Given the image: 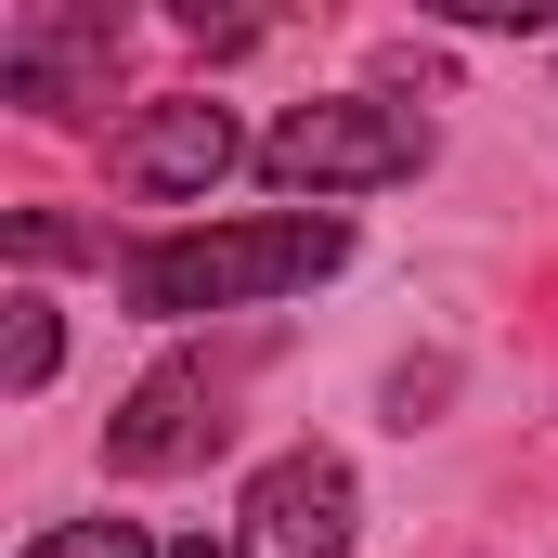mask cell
Instances as JSON below:
<instances>
[{
  "label": "cell",
  "instance_id": "cell-1",
  "mask_svg": "<svg viewBox=\"0 0 558 558\" xmlns=\"http://www.w3.org/2000/svg\"><path fill=\"white\" fill-rule=\"evenodd\" d=\"M351 260L338 208H260V221H182V234H131L118 247V299L143 325H195V312H260L299 299Z\"/></svg>",
  "mask_w": 558,
  "mask_h": 558
},
{
  "label": "cell",
  "instance_id": "cell-2",
  "mask_svg": "<svg viewBox=\"0 0 558 558\" xmlns=\"http://www.w3.org/2000/svg\"><path fill=\"white\" fill-rule=\"evenodd\" d=\"M428 156H441L428 105H403V92H325V105H286L260 131V182L274 195H390Z\"/></svg>",
  "mask_w": 558,
  "mask_h": 558
},
{
  "label": "cell",
  "instance_id": "cell-3",
  "mask_svg": "<svg viewBox=\"0 0 558 558\" xmlns=\"http://www.w3.org/2000/svg\"><path fill=\"white\" fill-rule=\"evenodd\" d=\"M118 26H131L118 0H26V13L0 26V105H26V118H92Z\"/></svg>",
  "mask_w": 558,
  "mask_h": 558
},
{
  "label": "cell",
  "instance_id": "cell-4",
  "mask_svg": "<svg viewBox=\"0 0 558 558\" xmlns=\"http://www.w3.org/2000/svg\"><path fill=\"white\" fill-rule=\"evenodd\" d=\"M351 520H364L351 454L299 441V454H274V468L247 481V507H234V558H351Z\"/></svg>",
  "mask_w": 558,
  "mask_h": 558
},
{
  "label": "cell",
  "instance_id": "cell-5",
  "mask_svg": "<svg viewBox=\"0 0 558 558\" xmlns=\"http://www.w3.org/2000/svg\"><path fill=\"white\" fill-rule=\"evenodd\" d=\"M221 377H208V351H169L156 377H143L131 403L105 416V468L118 481H169V468H208L221 454Z\"/></svg>",
  "mask_w": 558,
  "mask_h": 558
},
{
  "label": "cell",
  "instance_id": "cell-6",
  "mask_svg": "<svg viewBox=\"0 0 558 558\" xmlns=\"http://www.w3.org/2000/svg\"><path fill=\"white\" fill-rule=\"evenodd\" d=\"M234 156H247V131H234V105H208V92H156L131 131L105 143V169H118L131 195H208Z\"/></svg>",
  "mask_w": 558,
  "mask_h": 558
},
{
  "label": "cell",
  "instance_id": "cell-7",
  "mask_svg": "<svg viewBox=\"0 0 558 558\" xmlns=\"http://www.w3.org/2000/svg\"><path fill=\"white\" fill-rule=\"evenodd\" d=\"M0 312H13V351H0V390H13V403H39V390H52V364H65V325H52V299H39V286H13Z\"/></svg>",
  "mask_w": 558,
  "mask_h": 558
},
{
  "label": "cell",
  "instance_id": "cell-8",
  "mask_svg": "<svg viewBox=\"0 0 558 558\" xmlns=\"http://www.w3.org/2000/svg\"><path fill=\"white\" fill-rule=\"evenodd\" d=\"M0 247H13L26 274H52V260H105V234H78L65 208H13V221H0Z\"/></svg>",
  "mask_w": 558,
  "mask_h": 558
},
{
  "label": "cell",
  "instance_id": "cell-9",
  "mask_svg": "<svg viewBox=\"0 0 558 558\" xmlns=\"http://www.w3.org/2000/svg\"><path fill=\"white\" fill-rule=\"evenodd\" d=\"M26 558H169V546H156L143 520H52Z\"/></svg>",
  "mask_w": 558,
  "mask_h": 558
},
{
  "label": "cell",
  "instance_id": "cell-10",
  "mask_svg": "<svg viewBox=\"0 0 558 558\" xmlns=\"http://www.w3.org/2000/svg\"><path fill=\"white\" fill-rule=\"evenodd\" d=\"M441 26H520V39H546L558 26V0H428Z\"/></svg>",
  "mask_w": 558,
  "mask_h": 558
},
{
  "label": "cell",
  "instance_id": "cell-11",
  "mask_svg": "<svg viewBox=\"0 0 558 558\" xmlns=\"http://www.w3.org/2000/svg\"><path fill=\"white\" fill-rule=\"evenodd\" d=\"M169 558H221V546H169Z\"/></svg>",
  "mask_w": 558,
  "mask_h": 558
}]
</instances>
